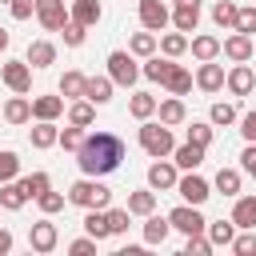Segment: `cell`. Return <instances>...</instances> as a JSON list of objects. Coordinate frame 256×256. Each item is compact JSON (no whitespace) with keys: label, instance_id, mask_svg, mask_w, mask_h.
<instances>
[{"label":"cell","instance_id":"6da1fadb","mask_svg":"<svg viewBox=\"0 0 256 256\" xmlns=\"http://www.w3.org/2000/svg\"><path fill=\"white\" fill-rule=\"evenodd\" d=\"M124 160V140L116 132H88L84 144L76 148V164L84 176H108Z\"/></svg>","mask_w":256,"mask_h":256},{"label":"cell","instance_id":"7a4b0ae2","mask_svg":"<svg viewBox=\"0 0 256 256\" xmlns=\"http://www.w3.org/2000/svg\"><path fill=\"white\" fill-rule=\"evenodd\" d=\"M68 204H76V208H108L112 204V188L100 180V176H80L72 188H68Z\"/></svg>","mask_w":256,"mask_h":256},{"label":"cell","instance_id":"3957f363","mask_svg":"<svg viewBox=\"0 0 256 256\" xmlns=\"http://www.w3.org/2000/svg\"><path fill=\"white\" fill-rule=\"evenodd\" d=\"M140 148H144L152 160H156V156H172V148H176L172 128L160 124V120H144V124H140Z\"/></svg>","mask_w":256,"mask_h":256},{"label":"cell","instance_id":"277c9868","mask_svg":"<svg viewBox=\"0 0 256 256\" xmlns=\"http://www.w3.org/2000/svg\"><path fill=\"white\" fill-rule=\"evenodd\" d=\"M108 76H112V84H120V88H132V84L140 80L136 56H132V52H108Z\"/></svg>","mask_w":256,"mask_h":256},{"label":"cell","instance_id":"5b68a950","mask_svg":"<svg viewBox=\"0 0 256 256\" xmlns=\"http://www.w3.org/2000/svg\"><path fill=\"white\" fill-rule=\"evenodd\" d=\"M168 224H172L176 232H184V236H196V232L208 228V220L200 216L196 204H180V208H172V212H168Z\"/></svg>","mask_w":256,"mask_h":256},{"label":"cell","instance_id":"8992f818","mask_svg":"<svg viewBox=\"0 0 256 256\" xmlns=\"http://www.w3.org/2000/svg\"><path fill=\"white\" fill-rule=\"evenodd\" d=\"M0 80H4L12 92L28 96V92H32V68H28V60H8V64H0Z\"/></svg>","mask_w":256,"mask_h":256},{"label":"cell","instance_id":"52a82bcc","mask_svg":"<svg viewBox=\"0 0 256 256\" xmlns=\"http://www.w3.org/2000/svg\"><path fill=\"white\" fill-rule=\"evenodd\" d=\"M176 164L172 160H164V156H156V164H148V188L152 192H172L176 188Z\"/></svg>","mask_w":256,"mask_h":256},{"label":"cell","instance_id":"ba28073f","mask_svg":"<svg viewBox=\"0 0 256 256\" xmlns=\"http://www.w3.org/2000/svg\"><path fill=\"white\" fill-rule=\"evenodd\" d=\"M56 244H60V232H56V224H52L48 216L28 228V248H32V252H52Z\"/></svg>","mask_w":256,"mask_h":256},{"label":"cell","instance_id":"9c48e42d","mask_svg":"<svg viewBox=\"0 0 256 256\" xmlns=\"http://www.w3.org/2000/svg\"><path fill=\"white\" fill-rule=\"evenodd\" d=\"M140 24H144L148 32H164V28L172 24L168 4H164V0H140Z\"/></svg>","mask_w":256,"mask_h":256},{"label":"cell","instance_id":"30bf717a","mask_svg":"<svg viewBox=\"0 0 256 256\" xmlns=\"http://www.w3.org/2000/svg\"><path fill=\"white\" fill-rule=\"evenodd\" d=\"M220 52H224L232 64H248V60L256 56V48H252V36H244V32H232V36H224V40H220Z\"/></svg>","mask_w":256,"mask_h":256},{"label":"cell","instance_id":"8fae6325","mask_svg":"<svg viewBox=\"0 0 256 256\" xmlns=\"http://www.w3.org/2000/svg\"><path fill=\"white\" fill-rule=\"evenodd\" d=\"M176 192L184 196V204H196V208H200V204H204V200L212 196V188H208V180H204V176H196V172H188V176H180V180H176Z\"/></svg>","mask_w":256,"mask_h":256},{"label":"cell","instance_id":"7c38bea8","mask_svg":"<svg viewBox=\"0 0 256 256\" xmlns=\"http://www.w3.org/2000/svg\"><path fill=\"white\" fill-rule=\"evenodd\" d=\"M36 20H40L48 32H60V28H64V20H68L64 0H36Z\"/></svg>","mask_w":256,"mask_h":256},{"label":"cell","instance_id":"4fadbf2b","mask_svg":"<svg viewBox=\"0 0 256 256\" xmlns=\"http://www.w3.org/2000/svg\"><path fill=\"white\" fill-rule=\"evenodd\" d=\"M224 88H228L232 96H248V92L256 88V72H252L248 64H232V72H224Z\"/></svg>","mask_w":256,"mask_h":256},{"label":"cell","instance_id":"5bb4252c","mask_svg":"<svg viewBox=\"0 0 256 256\" xmlns=\"http://www.w3.org/2000/svg\"><path fill=\"white\" fill-rule=\"evenodd\" d=\"M204 152H208V148H200V144L184 140V144H176V148H172V164H176V168H184V172H196V168L204 164Z\"/></svg>","mask_w":256,"mask_h":256},{"label":"cell","instance_id":"9a60e30c","mask_svg":"<svg viewBox=\"0 0 256 256\" xmlns=\"http://www.w3.org/2000/svg\"><path fill=\"white\" fill-rule=\"evenodd\" d=\"M196 88H200V92H220V88H224V68L212 64V60H204V64L196 68Z\"/></svg>","mask_w":256,"mask_h":256},{"label":"cell","instance_id":"2e32d148","mask_svg":"<svg viewBox=\"0 0 256 256\" xmlns=\"http://www.w3.org/2000/svg\"><path fill=\"white\" fill-rule=\"evenodd\" d=\"M24 200H28V188H24V180H4V184H0V208H4V212H16V208H24Z\"/></svg>","mask_w":256,"mask_h":256},{"label":"cell","instance_id":"e0dca14e","mask_svg":"<svg viewBox=\"0 0 256 256\" xmlns=\"http://www.w3.org/2000/svg\"><path fill=\"white\" fill-rule=\"evenodd\" d=\"M68 20L92 28V24L100 20V0H72V4H68Z\"/></svg>","mask_w":256,"mask_h":256},{"label":"cell","instance_id":"ac0fdd59","mask_svg":"<svg viewBox=\"0 0 256 256\" xmlns=\"http://www.w3.org/2000/svg\"><path fill=\"white\" fill-rule=\"evenodd\" d=\"M200 24V4H176L172 8V28L176 32H196Z\"/></svg>","mask_w":256,"mask_h":256},{"label":"cell","instance_id":"d6986e66","mask_svg":"<svg viewBox=\"0 0 256 256\" xmlns=\"http://www.w3.org/2000/svg\"><path fill=\"white\" fill-rule=\"evenodd\" d=\"M24 60H28V68H48V64H56V44H48V40H32Z\"/></svg>","mask_w":256,"mask_h":256},{"label":"cell","instance_id":"ffe728a7","mask_svg":"<svg viewBox=\"0 0 256 256\" xmlns=\"http://www.w3.org/2000/svg\"><path fill=\"white\" fill-rule=\"evenodd\" d=\"M112 76H88V84H84V100H92V104H108L112 100Z\"/></svg>","mask_w":256,"mask_h":256},{"label":"cell","instance_id":"44dd1931","mask_svg":"<svg viewBox=\"0 0 256 256\" xmlns=\"http://www.w3.org/2000/svg\"><path fill=\"white\" fill-rule=\"evenodd\" d=\"M156 112H160V124H168V128H176V124H184V100L180 96H168V100H156Z\"/></svg>","mask_w":256,"mask_h":256},{"label":"cell","instance_id":"7402d4cb","mask_svg":"<svg viewBox=\"0 0 256 256\" xmlns=\"http://www.w3.org/2000/svg\"><path fill=\"white\" fill-rule=\"evenodd\" d=\"M168 232H172L168 216H156V212H148V216H144V244H164V240H168Z\"/></svg>","mask_w":256,"mask_h":256},{"label":"cell","instance_id":"603a6c76","mask_svg":"<svg viewBox=\"0 0 256 256\" xmlns=\"http://www.w3.org/2000/svg\"><path fill=\"white\" fill-rule=\"evenodd\" d=\"M164 88H168L172 96H188V92H192V72H188L184 64H172V72L164 76Z\"/></svg>","mask_w":256,"mask_h":256},{"label":"cell","instance_id":"cb8c5ba5","mask_svg":"<svg viewBox=\"0 0 256 256\" xmlns=\"http://www.w3.org/2000/svg\"><path fill=\"white\" fill-rule=\"evenodd\" d=\"M64 112V96H32V116L36 120H56Z\"/></svg>","mask_w":256,"mask_h":256},{"label":"cell","instance_id":"d4e9b609","mask_svg":"<svg viewBox=\"0 0 256 256\" xmlns=\"http://www.w3.org/2000/svg\"><path fill=\"white\" fill-rule=\"evenodd\" d=\"M4 120H8V124H28V120H32V100L16 92V96L4 104Z\"/></svg>","mask_w":256,"mask_h":256},{"label":"cell","instance_id":"484cf974","mask_svg":"<svg viewBox=\"0 0 256 256\" xmlns=\"http://www.w3.org/2000/svg\"><path fill=\"white\" fill-rule=\"evenodd\" d=\"M92 120H96V104L92 100H72L68 104V124H76V128H92Z\"/></svg>","mask_w":256,"mask_h":256},{"label":"cell","instance_id":"4316f807","mask_svg":"<svg viewBox=\"0 0 256 256\" xmlns=\"http://www.w3.org/2000/svg\"><path fill=\"white\" fill-rule=\"evenodd\" d=\"M232 224H236V228H256V196H236Z\"/></svg>","mask_w":256,"mask_h":256},{"label":"cell","instance_id":"83f0119b","mask_svg":"<svg viewBox=\"0 0 256 256\" xmlns=\"http://www.w3.org/2000/svg\"><path fill=\"white\" fill-rule=\"evenodd\" d=\"M56 136H60V128H56V120H36V128L28 132V140H32V148H52V144H56Z\"/></svg>","mask_w":256,"mask_h":256},{"label":"cell","instance_id":"f1b7e54d","mask_svg":"<svg viewBox=\"0 0 256 256\" xmlns=\"http://www.w3.org/2000/svg\"><path fill=\"white\" fill-rule=\"evenodd\" d=\"M84 232H88L96 244L112 236V232H108V216H104V208H88V216H84Z\"/></svg>","mask_w":256,"mask_h":256},{"label":"cell","instance_id":"f546056e","mask_svg":"<svg viewBox=\"0 0 256 256\" xmlns=\"http://www.w3.org/2000/svg\"><path fill=\"white\" fill-rule=\"evenodd\" d=\"M188 48H192V56H196L200 64L220 56V40H216V36H192V40H188Z\"/></svg>","mask_w":256,"mask_h":256},{"label":"cell","instance_id":"4dcf8cb0","mask_svg":"<svg viewBox=\"0 0 256 256\" xmlns=\"http://www.w3.org/2000/svg\"><path fill=\"white\" fill-rule=\"evenodd\" d=\"M168 72H172V56H156V52H152V56H148V64L140 68V76H148L152 84H164V76H168Z\"/></svg>","mask_w":256,"mask_h":256},{"label":"cell","instance_id":"1f68e13d","mask_svg":"<svg viewBox=\"0 0 256 256\" xmlns=\"http://www.w3.org/2000/svg\"><path fill=\"white\" fill-rule=\"evenodd\" d=\"M84 84H88L84 72H64V76H60V96H64V100H80V96H84Z\"/></svg>","mask_w":256,"mask_h":256},{"label":"cell","instance_id":"d6a6232c","mask_svg":"<svg viewBox=\"0 0 256 256\" xmlns=\"http://www.w3.org/2000/svg\"><path fill=\"white\" fill-rule=\"evenodd\" d=\"M128 112H132L136 120H148V116H156V96H152V92H132V100H128Z\"/></svg>","mask_w":256,"mask_h":256},{"label":"cell","instance_id":"836d02e7","mask_svg":"<svg viewBox=\"0 0 256 256\" xmlns=\"http://www.w3.org/2000/svg\"><path fill=\"white\" fill-rule=\"evenodd\" d=\"M148 212H156V192H152V188L132 192V196H128V216H148Z\"/></svg>","mask_w":256,"mask_h":256},{"label":"cell","instance_id":"e575fe53","mask_svg":"<svg viewBox=\"0 0 256 256\" xmlns=\"http://www.w3.org/2000/svg\"><path fill=\"white\" fill-rule=\"evenodd\" d=\"M128 52L148 60V56L156 52V32H148V28H144V32H132V40H128Z\"/></svg>","mask_w":256,"mask_h":256},{"label":"cell","instance_id":"d590c367","mask_svg":"<svg viewBox=\"0 0 256 256\" xmlns=\"http://www.w3.org/2000/svg\"><path fill=\"white\" fill-rule=\"evenodd\" d=\"M156 44H160V52H164V56H172V60L188 52V36H184V32H164Z\"/></svg>","mask_w":256,"mask_h":256},{"label":"cell","instance_id":"8d00e7d4","mask_svg":"<svg viewBox=\"0 0 256 256\" xmlns=\"http://www.w3.org/2000/svg\"><path fill=\"white\" fill-rule=\"evenodd\" d=\"M240 168H220L216 172V192H224V196H240Z\"/></svg>","mask_w":256,"mask_h":256},{"label":"cell","instance_id":"74e56055","mask_svg":"<svg viewBox=\"0 0 256 256\" xmlns=\"http://www.w3.org/2000/svg\"><path fill=\"white\" fill-rule=\"evenodd\" d=\"M204 236L212 240V248H216V244H224V248H228V244H232V236H236V224H232V220H216V224H208V228H204Z\"/></svg>","mask_w":256,"mask_h":256},{"label":"cell","instance_id":"f35d334b","mask_svg":"<svg viewBox=\"0 0 256 256\" xmlns=\"http://www.w3.org/2000/svg\"><path fill=\"white\" fill-rule=\"evenodd\" d=\"M236 12H240V8H236L232 0H216V4H212V20H216L220 28H236Z\"/></svg>","mask_w":256,"mask_h":256},{"label":"cell","instance_id":"ab89813d","mask_svg":"<svg viewBox=\"0 0 256 256\" xmlns=\"http://www.w3.org/2000/svg\"><path fill=\"white\" fill-rule=\"evenodd\" d=\"M228 248L236 256H256V228H240V236H232Z\"/></svg>","mask_w":256,"mask_h":256},{"label":"cell","instance_id":"60d3db41","mask_svg":"<svg viewBox=\"0 0 256 256\" xmlns=\"http://www.w3.org/2000/svg\"><path fill=\"white\" fill-rule=\"evenodd\" d=\"M84 136H88L84 128H76V124H68V128H60V136H56V144H60L64 152H76V148L84 144Z\"/></svg>","mask_w":256,"mask_h":256},{"label":"cell","instance_id":"b9f144b4","mask_svg":"<svg viewBox=\"0 0 256 256\" xmlns=\"http://www.w3.org/2000/svg\"><path fill=\"white\" fill-rule=\"evenodd\" d=\"M208 120H212V128H228V124H236V108L232 104H212V112H208Z\"/></svg>","mask_w":256,"mask_h":256},{"label":"cell","instance_id":"7bdbcfd3","mask_svg":"<svg viewBox=\"0 0 256 256\" xmlns=\"http://www.w3.org/2000/svg\"><path fill=\"white\" fill-rule=\"evenodd\" d=\"M60 36H64V44H68V48H80V44H84V36H88V28H84V24H76V20H64Z\"/></svg>","mask_w":256,"mask_h":256},{"label":"cell","instance_id":"ee69618b","mask_svg":"<svg viewBox=\"0 0 256 256\" xmlns=\"http://www.w3.org/2000/svg\"><path fill=\"white\" fill-rule=\"evenodd\" d=\"M104 216H108V232L112 236H124L128 232V208H104Z\"/></svg>","mask_w":256,"mask_h":256},{"label":"cell","instance_id":"f6af8a7d","mask_svg":"<svg viewBox=\"0 0 256 256\" xmlns=\"http://www.w3.org/2000/svg\"><path fill=\"white\" fill-rule=\"evenodd\" d=\"M16 176H20V156L4 148V152H0V184H4V180H16Z\"/></svg>","mask_w":256,"mask_h":256},{"label":"cell","instance_id":"bcb514c9","mask_svg":"<svg viewBox=\"0 0 256 256\" xmlns=\"http://www.w3.org/2000/svg\"><path fill=\"white\" fill-rule=\"evenodd\" d=\"M188 140H192V144H200V148H208V144H212V120H208V124H204V120H192Z\"/></svg>","mask_w":256,"mask_h":256},{"label":"cell","instance_id":"7dc6e473","mask_svg":"<svg viewBox=\"0 0 256 256\" xmlns=\"http://www.w3.org/2000/svg\"><path fill=\"white\" fill-rule=\"evenodd\" d=\"M24 188H28V200H36L40 192L52 188V180H48V172H32V176H24Z\"/></svg>","mask_w":256,"mask_h":256},{"label":"cell","instance_id":"c3c4849f","mask_svg":"<svg viewBox=\"0 0 256 256\" xmlns=\"http://www.w3.org/2000/svg\"><path fill=\"white\" fill-rule=\"evenodd\" d=\"M36 204H40V212H44V216H56V212L64 208V196L48 188V192H40V196H36Z\"/></svg>","mask_w":256,"mask_h":256},{"label":"cell","instance_id":"681fc988","mask_svg":"<svg viewBox=\"0 0 256 256\" xmlns=\"http://www.w3.org/2000/svg\"><path fill=\"white\" fill-rule=\"evenodd\" d=\"M232 32H244V36L256 32V4H248V8L236 12V28H232Z\"/></svg>","mask_w":256,"mask_h":256},{"label":"cell","instance_id":"f907efd6","mask_svg":"<svg viewBox=\"0 0 256 256\" xmlns=\"http://www.w3.org/2000/svg\"><path fill=\"white\" fill-rule=\"evenodd\" d=\"M208 252H212V240H208L204 232L188 236V244H184V256H208Z\"/></svg>","mask_w":256,"mask_h":256},{"label":"cell","instance_id":"816d5d0a","mask_svg":"<svg viewBox=\"0 0 256 256\" xmlns=\"http://www.w3.org/2000/svg\"><path fill=\"white\" fill-rule=\"evenodd\" d=\"M8 8H12V16H16V20L36 16V0H8Z\"/></svg>","mask_w":256,"mask_h":256},{"label":"cell","instance_id":"f5cc1de1","mask_svg":"<svg viewBox=\"0 0 256 256\" xmlns=\"http://www.w3.org/2000/svg\"><path fill=\"white\" fill-rule=\"evenodd\" d=\"M240 136H244V140H248V144H256V108H252V112H244V116H240Z\"/></svg>","mask_w":256,"mask_h":256},{"label":"cell","instance_id":"db71d44e","mask_svg":"<svg viewBox=\"0 0 256 256\" xmlns=\"http://www.w3.org/2000/svg\"><path fill=\"white\" fill-rule=\"evenodd\" d=\"M68 252H72V256H92V252H96V240H92V236H80V240L68 244Z\"/></svg>","mask_w":256,"mask_h":256},{"label":"cell","instance_id":"11a10c76","mask_svg":"<svg viewBox=\"0 0 256 256\" xmlns=\"http://www.w3.org/2000/svg\"><path fill=\"white\" fill-rule=\"evenodd\" d=\"M240 172H248V176L256 180V144H248V148L240 152Z\"/></svg>","mask_w":256,"mask_h":256},{"label":"cell","instance_id":"9f6ffc18","mask_svg":"<svg viewBox=\"0 0 256 256\" xmlns=\"http://www.w3.org/2000/svg\"><path fill=\"white\" fill-rule=\"evenodd\" d=\"M8 252H12V232L0 228V256H8Z\"/></svg>","mask_w":256,"mask_h":256},{"label":"cell","instance_id":"6f0895ef","mask_svg":"<svg viewBox=\"0 0 256 256\" xmlns=\"http://www.w3.org/2000/svg\"><path fill=\"white\" fill-rule=\"evenodd\" d=\"M4 48H8V28L0 24V52H4Z\"/></svg>","mask_w":256,"mask_h":256},{"label":"cell","instance_id":"680465c9","mask_svg":"<svg viewBox=\"0 0 256 256\" xmlns=\"http://www.w3.org/2000/svg\"><path fill=\"white\" fill-rule=\"evenodd\" d=\"M172 4H200V0H172Z\"/></svg>","mask_w":256,"mask_h":256}]
</instances>
